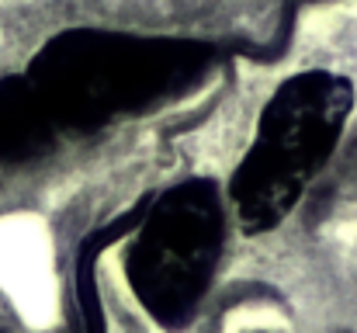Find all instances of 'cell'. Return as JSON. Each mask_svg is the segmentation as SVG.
<instances>
[{
  "instance_id": "1",
  "label": "cell",
  "mask_w": 357,
  "mask_h": 333,
  "mask_svg": "<svg viewBox=\"0 0 357 333\" xmlns=\"http://www.w3.org/2000/svg\"><path fill=\"white\" fill-rule=\"evenodd\" d=\"M212 59L215 49L202 42L80 28L52 38L24 80L56 128H98L174 98Z\"/></svg>"
},
{
  "instance_id": "2",
  "label": "cell",
  "mask_w": 357,
  "mask_h": 333,
  "mask_svg": "<svg viewBox=\"0 0 357 333\" xmlns=\"http://www.w3.org/2000/svg\"><path fill=\"white\" fill-rule=\"evenodd\" d=\"M354 108V87L333 73L284 80L257 121L229 198L246 232H267L305 195L309 181L333 156Z\"/></svg>"
},
{
  "instance_id": "3",
  "label": "cell",
  "mask_w": 357,
  "mask_h": 333,
  "mask_svg": "<svg viewBox=\"0 0 357 333\" xmlns=\"http://www.w3.org/2000/svg\"><path fill=\"white\" fill-rule=\"evenodd\" d=\"M219 250L222 202L215 184L184 181L163 191L139 222L125 253L128 285L153 320L181 327L205 299Z\"/></svg>"
},
{
  "instance_id": "4",
  "label": "cell",
  "mask_w": 357,
  "mask_h": 333,
  "mask_svg": "<svg viewBox=\"0 0 357 333\" xmlns=\"http://www.w3.org/2000/svg\"><path fill=\"white\" fill-rule=\"evenodd\" d=\"M52 118L35 101L24 77L0 80V163H21L49 149Z\"/></svg>"
}]
</instances>
